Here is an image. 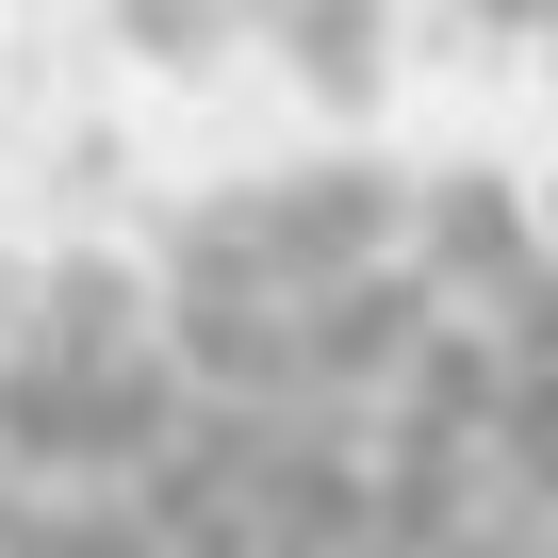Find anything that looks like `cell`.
Listing matches in <instances>:
<instances>
[{
	"label": "cell",
	"mask_w": 558,
	"mask_h": 558,
	"mask_svg": "<svg viewBox=\"0 0 558 558\" xmlns=\"http://www.w3.org/2000/svg\"><path fill=\"white\" fill-rule=\"evenodd\" d=\"M0 558H558V165L313 148L0 263Z\"/></svg>",
	"instance_id": "obj_1"
},
{
	"label": "cell",
	"mask_w": 558,
	"mask_h": 558,
	"mask_svg": "<svg viewBox=\"0 0 558 558\" xmlns=\"http://www.w3.org/2000/svg\"><path fill=\"white\" fill-rule=\"evenodd\" d=\"M476 34H558V0H460Z\"/></svg>",
	"instance_id": "obj_3"
},
{
	"label": "cell",
	"mask_w": 558,
	"mask_h": 558,
	"mask_svg": "<svg viewBox=\"0 0 558 558\" xmlns=\"http://www.w3.org/2000/svg\"><path fill=\"white\" fill-rule=\"evenodd\" d=\"M214 17H230V0H132V34H148L165 66H197V50H214Z\"/></svg>",
	"instance_id": "obj_2"
}]
</instances>
